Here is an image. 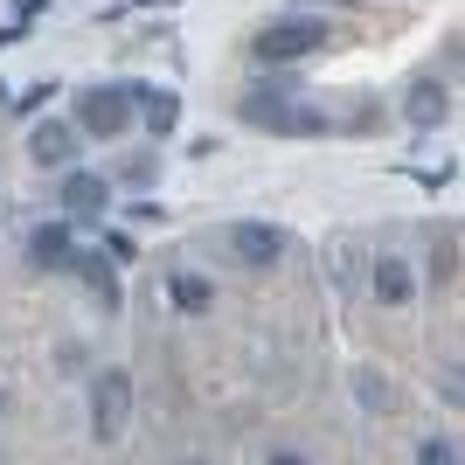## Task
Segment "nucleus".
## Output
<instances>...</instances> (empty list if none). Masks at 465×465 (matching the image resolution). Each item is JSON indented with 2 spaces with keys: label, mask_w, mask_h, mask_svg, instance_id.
Returning a JSON list of instances; mask_svg holds the SVG:
<instances>
[{
  "label": "nucleus",
  "mask_w": 465,
  "mask_h": 465,
  "mask_svg": "<svg viewBox=\"0 0 465 465\" xmlns=\"http://www.w3.org/2000/svg\"><path fill=\"white\" fill-rule=\"evenodd\" d=\"M56 194H63V223H97V215H104V202H112V181H104V174H84V167H70Z\"/></svg>",
  "instance_id": "obj_5"
},
{
  "label": "nucleus",
  "mask_w": 465,
  "mask_h": 465,
  "mask_svg": "<svg viewBox=\"0 0 465 465\" xmlns=\"http://www.w3.org/2000/svg\"><path fill=\"white\" fill-rule=\"evenodd\" d=\"M70 272H77L84 285H91V299H97L104 312L118 306V264H112L104 251H84V243H77V257H70Z\"/></svg>",
  "instance_id": "obj_11"
},
{
  "label": "nucleus",
  "mask_w": 465,
  "mask_h": 465,
  "mask_svg": "<svg viewBox=\"0 0 465 465\" xmlns=\"http://www.w3.org/2000/svg\"><path fill=\"white\" fill-rule=\"evenodd\" d=\"M49 97H56V84H35V91H21V97H7V104H15L21 118H35L42 104H49Z\"/></svg>",
  "instance_id": "obj_17"
},
{
  "label": "nucleus",
  "mask_w": 465,
  "mask_h": 465,
  "mask_svg": "<svg viewBox=\"0 0 465 465\" xmlns=\"http://www.w3.org/2000/svg\"><path fill=\"white\" fill-rule=\"evenodd\" d=\"M354 396L369 410H396V389H389V375H375V369H354Z\"/></svg>",
  "instance_id": "obj_14"
},
{
  "label": "nucleus",
  "mask_w": 465,
  "mask_h": 465,
  "mask_svg": "<svg viewBox=\"0 0 465 465\" xmlns=\"http://www.w3.org/2000/svg\"><path fill=\"white\" fill-rule=\"evenodd\" d=\"M125 403H133V375H97V389H91V430L112 445L118 430H125Z\"/></svg>",
  "instance_id": "obj_4"
},
{
  "label": "nucleus",
  "mask_w": 465,
  "mask_h": 465,
  "mask_svg": "<svg viewBox=\"0 0 465 465\" xmlns=\"http://www.w3.org/2000/svg\"><path fill=\"white\" fill-rule=\"evenodd\" d=\"M133 112H139V125H146V139H167L181 125V97L174 91H146V84H139V91H133Z\"/></svg>",
  "instance_id": "obj_12"
},
{
  "label": "nucleus",
  "mask_w": 465,
  "mask_h": 465,
  "mask_svg": "<svg viewBox=\"0 0 465 465\" xmlns=\"http://www.w3.org/2000/svg\"><path fill=\"white\" fill-rule=\"evenodd\" d=\"M272 465H312V459H306V451H278Z\"/></svg>",
  "instance_id": "obj_21"
},
{
  "label": "nucleus",
  "mask_w": 465,
  "mask_h": 465,
  "mask_svg": "<svg viewBox=\"0 0 465 465\" xmlns=\"http://www.w3.org/2000/svg\"><path fill=\"white\" fill-rule=\"evenodd\" d=\"M28 257H35L42 272H63L77 257V223H35L28 230Z\"/></svg>",
  "instance_id": "obj_9"
},
{
  "label": "nucleus",
  "mask_w": 465,
  "mask_h": 465,
  "mask_svg": "<svg viewBox=\"0 0 465 465\" xmlns=\"http://www.w3.org/2000/svg\"><path fill=\"white\" fill-rule=\"evenodd\" d=\"M133 91H139V84H84L77 112H70L77 139H118V133H133Z\"/></svg>",
  "instance_id": "obj_2"
},
{
  "label": "nucleus",
  "mask_w": 465,
  "mask_h": 465,
  "mask_svg": "<svg viewBox=\"0 0 465 465\" xmlns=\"http://www.w3.org/2000/svg\"><path fill=\"white\" fill-rule=\"evenodd\" d=\"M139 7H174V0H139Z\"/></svg>",
  "instance_id": "obj_22"
},
{
  "label": "nucleus",
  "mask_w": 465,
  "mask_h": 465,
  "mask_svg": "<svg viewBox=\"0 0 465 465\" xmlns=\"http://www.w3.org/2000/svg\"><path fill=\"white\" fill-rule=\"evenodd\" d=\"M0 104H7V91H0Z\"/></svg>",
  "instance_id": "obj_23"
},
{
  "label": "nucleus",
  "mask_w": 465,
  "mask_h": 465,
  "mask_svg": "<svg viewBox=\"0 0 465 465\" xmlns=\"http://www.w3.org/2000/svg\"><path fill=\"white\" fill-rule=\"evenodd\" d=\"M160 167H153V153H139V160H125V181H139V188H146V181H153Z\"/></svg>",
  "instance_id": "obj_19"
},
{
  "label": "nucleus",
  "mask_w": 465,
  "mask_h": 465,
  "mask_svg": "<svg viewBox=\"0 0 465 465\" xmlns=\"http://www.w3.org/2000/svg\"><path fill=\"white\" fill-rule=\"evenodd\" d=\"M236 118L251 125V133H272V139H327V118L299 104L285 91H243L236 97Z\"/></svg>",
  "instance_id": "obj_1"
},
{
  "label": "nucleus",
  "mask_w": 465,
  "mask_h": 465,
  "mask_svg": "<svg viewBox=\"0 0 465 465\" xmlns=\"http://www.w3.org/2000/svg\"><path fill=\"white\" fill-rule=\"evenodd\" d=\"M403 118H410V133H438V125L451 118V91L438 77H417L403 91Z\"/></svg>",
  "instance_id": "obj_7"
},
{
  "label": "nucleus",
  "mask_w": 465,
  "mask_h": 465,
  "mask_svg": "<svg viewBox=\"0 0 465 465\" xmlns=\"http://www.w3.org/2000/svg\"><path fill=\"white\" fill-rule=\"evenodd\" d=\"M42 7H49V0H15V21H21V28H28V21H35Z\"/></svg>",
  "instance_id": "obj_20"
},
{
  "label": "nucleus",
  "mask_w": 465,
  "mask_h": 465,
  "mask_svg": "<svg viewBox=\"0 0 465 465\" xmlns=\"http://www.w3.org/2000/svg\"><path fill=\"white\" fill-rule=\"evenodd\" d=\"M28 153H35V167H77V125L70 118H42L28 133Z\"/></svg>",
  "instance_id": "obj_8"
},
{
  "label": "nucleus",
  "mask_w": 465,
  "mask_h": 465,
  "mask_svg": "<svg viewBox=\"0 0 465 465\" xmlns=\"http://www.w3.org/2000/svg\"><path fill=\"white\" fill-rule=\"evenodd\" d=\"M417 465H459V451H451V438H424V451H417Z\"/></svg>",
  "instance_id": "obj_18"
},
{
  "label": "nucleus",
  "mask_w": 465,
  "mask_h": 465,
  "mask_svg": "<svg viewBox=\"0 0 465 465\" xmlns=\"http://www.w3.org/2000/svg\"><path fill=\"white\" fill-rule=\"evenodd\" d=\"M209 299H215V285L202 272H174L167 278V306L174 312H209Z\"/></svg>",
  "instance_id": "obj_13"
},
{
  "label": "nucleus",
  "mask_w": 465,
  "mask_h": 465,
  "mask_svg": "<svg viewBox=\"0 0 465 465\" xmlns=\"http://www.w3.org/2000/svg\"><path fill=\"white\" fill-rule=\"evenodd\" d=\"M223 243H230L236 264H278V257H285V230H278V223H230Z\"/></svg>",
  "instance_id": "obj_6"
},
{
  "label": "nucleus",
  "mask_w": 465,
  "mask_h": 465,
  "mask_svg": "<svg viewBox=\"0 0 465 465\" xmlns=\"http://www.w3.org/2000/svg\"><path fill=\"white\" fill-rule=\"evenodd\" d=\"M369 285H375V299H382V306H410V299H417V272H410V257H396V251L375 257Z\"/></svg>",
  "instance_id": "obj_10"
},
{
  "label": "nucleus",
  "mask_w": 465,
  "mask_h": 465,
  "mask_svg": "<svg viewBox=\"0 0 465 465\" xmlns=\"http://www.w3.org/2000/svg\"><path fill=\"white\" fill-rule=\"evenodd\" d=\"M97 243H104V257H112V264H139V243H133V230H104Z\"/></svg>",
  "instance_id": "obj_16"
},
{
  "label": "nucleus",
  "mask_w": 465,
  "mask_h": 465,
  "mask_svg": "<svg viewBox=\"0 0 465 465\" xmlns=\"http://www.w3.org/2000/svg\"><path fill=\"white\" fill-rule=\"evenodd\" d=\"M327 264H333V285H341V292H354V278H361V257H354L348 243H333V251H327Z\"/></svg>",
  "instance_id": "obj_15"
},
{
  "label": "nucleus",
  "mask_w": 465,
  "mask_h": 465,
  "mask_svg": "<svg viewBox=\"0 0 465 465\" xmlns=\"http://www.w3.org/2000/svg\"><path fill=\"white\" fill-rule=\"evenodd\" d=\"M320 42H327V21L299 15V21H272V28H257V35H251V56L264 63V70H285V63L312 56Z\"/></svg>",
  "instance_id": "obj_3"
}]
</instances>
